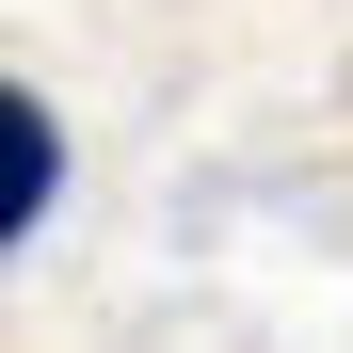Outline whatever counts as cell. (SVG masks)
<instances>
[{
    "instance_id": "cell-1",
    "label": "cell",
    "mask_w": 353,
    "mask_h": 353,
    "mask_svg": "<svg viewBox=\"0 0 353 353\" xmlns=\"http://www.w3.org/2000/svg\"><path fill=\"white\" fill-rule=\"evenodd\" d=\"M48 193H65V129H48V97H17V81H0V241H32V225H48Z\"/></svg>"
}]
</instances>
